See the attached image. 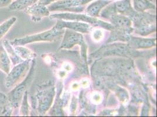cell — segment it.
Listing matches in <instances>:
<instances>
[{"label":"cell","mask_w":157,"mask_h":117,"mask_svg":"<svg viewBox=\"0 0 157 117\" xmlns=\"http://www.w3.org/2000/svg\"><path fill=\"white\" fill-rule=\"evenodd\" d=\"M36 67V58L32 60V63L30 66L28 74L18 85H16L13 89L7 94L10 104L12 105L14 109L20 107L21 100L25 92L27 90L28 86L31 84L34 77Z\"/></svg>","instance_id":"1"},{"label":"cell","mask_w":157,"mask_h":117,"mask_svg":"<svg viewBox=\"0 0 157 117\" xmlns=\"http://www.w3.org/2000/svg\"><path fill=\"white\" fill-rule=\"evenodd\" d=\"M133 21L136 32L145 36L156 31V16L136 10L128 16Z\"/></svg>","instance_id":"2"},{"label":"cell","mask_w":157,"mask_h":117,"mask_svg":"<svg viewBox=\"0 0 157 117\" xmlns=\"http://www.w3.org/2000/svg\"><path fill=\"white\" fill-rule=\"evenodd\" d=\"M63 32V29H59L54 26L51 29L45 32L28 35L20 38H15L10 41V42L13 45L24 46L38 42H52L59 38Z\"/></svg>","instance_id":"3"},{"label":"cell","mask_w":157,"mask_h":117,"mask_svg":"<svg viewBox=\"0 0 157 117\" xmlns=\"http://www.w3.org/2000/svg\"><path fill=\"white\" fill-rule=\"evenodd\" d=\"M51 18H56L58 20L66 21H76L90 24L93 26H100L104 29L113 31L114 29V26L109 23L103 21L99 20L96 17H91L87 14H79L73 13H55L50 16Z\"/></svg>","instance_id":"4"},{"label":"cell","mask_w":157,"mask_h":117,"mask_svg":"<svg viewBox=\"0 0 157 117\" xmlns=\"http://www.w3.org/2000/svg\"><path fill=\"white\" fill-rule=\"evenodd\" d=\"M30 60H24L13 66V68L7 74L5 80V86L7 89H13L25 78L30 68Z\"/></svg>","instance_id":"5"},{"label":"cell","mask_w":157,"mask_h":117,"mask_svg":"<svg viewBox=\"0 0 157 117\" xmlns=\"http://www.w3.org/2000/svg\"><path fill=\"white\" fill-rule=\"evenodd\" d=\"M55 91L53 88L43 89L39 87L36 94L37 111L39 115H43L49 110L52 103Z\"/></svg>","instance_id":"6"},{"label":"cell","mask_w":157,"mask_h":117,"mask_svg":"<svg viewBox=\"0 0 157 117\" xmlns=\"http://www.w3.org/2000/svg\"><path fill=\"white\" fill-rule=\"evenodd\" d=\"M131 48L130 46L124 44H114L108 45L99 49L98 51L92 53V56L98 58L101 56H106L110 55H131L136 54V53L131 52Z\"/></svg>","instance_id":"7"},{"label":"cell","mask_w":157,"mask_h":117,"mask_svg":"<svg viewBox=\"0 0 157 117\" xmlns=\"http://www.w3.org/2000/svg\"><path fill=\"white\" fill-rule=\"evenodd\" d=\"M48 8L51 11L79 13L83 11L85 6H82L80 0H59L48 6Z\"/></svg>","instance_id":"8"},{"label":"cell","mask_w":157,"mask_h":117,"mask_svg":"<svg viewBox=\"0 0 157 117\" xmlns=\"http://www.w3.org/2000/svg\"><path fill=\"white\" fill-rule=\"evenodd\" d=\"M55 27L59 29H64L65 28H67L73 31L83 33H88L92 31V27L89 24L76 21H69L59 20Z\"/></svg>","instance_id":"9"},{"label":"cell","mask_w":157,"mask_h":117,"mask_svg":"<svg viewBox=\"0 0 157 117\" xmlns=\"http://www.w3.org/2000/svg\"><path fill=\"white\" fill-rule=\"evenodd\" d=\"M83 44H85L84 39L81 33L67 29L60 46V49H71L76 45L81 46Z\"/></svg>","instance_id":"10"},{"label":"cell","mask_w":157,"mask_h":117,"mask_svg":"<svg viewBox=\"0 0 157 117\" xmlns=\"http://www.w3.org/2000/svg\"><path fill=\"white\" fill-rule=\"evenodd\" d=\"M24 11L31 17V19L33 22H38L43 18L48 17L50 13L48 7L38 2L27 8L24 9Z\"/></svg>","instance_id":"11"},{"label":"cell","mask_w":157,"mask_h":117,"mask_svg":"<svg viewBox=\"0 0 157 117\" xmlns=\"http://www.w3.org/2000/svg\"><path fill=\"white\" fill-rule=\"evenodd\" d=\"M113 22V25L114 29L124 31L128 33H130L133 31V28L132 27L131 20L127 16L116 13L111 16L109 18Z\"/></svg>","instance_id":"12"},{"label":"cell","mask_w":157,"mask_h":117,"mask_svg":"<svg viewBox=\"0 0 157 117\" xmlns=\"http://www.w3.org/2000/svg\"><path fill=\"white\" fill-rule=\"evenodd\" d=\"M155 39H145L130 36L128 42L129 46L133 49H148L156 45Z\"/></svg>","instance_id":"13"},{"label":"cell","mask_w":157,"mask_h":117,"mask_svg":"<svg viewBox=\"0 0 157 117\" xmlns=\"http://www.w3.org/2000/svg\"><path fill=\"white\" fill-rule=\"evenodd\" d=\"M92 2L85 10L87 15L93 17H98L101 11L111 3V2L107 0H94V1H93Z\"/></svg>","instance_id":"14"},{"label":"cell","mask_w":157,"mask_h":117,"mask_svg":"<svg viewBox=\"0 0 157 117\" xmlns=\"http://www.w3.org/2000/svg\"><path fill=\"white\" fill-rule=\"evenodd\" d=\"M13 110L14 108L10 104L7 95L0 91V116H11Z\"/></svg>","instance_id":"15"},{"label":"cell","mask_w":157,"mask_h":117,"mask_svg":"<svg viewBox=\"0 0 157 117\" xmlns=\"http://www.w3.org/2000/svg\"><path fill=\"white\" fill-rule=\"evenodd\" d=\"M114 2L117 13L128 17L135 10L132 7L131 0H118Z\"/></svg>","instance_id":"16"},{"label":"cell","mask_w":157,"mask_h":117,"mask_svg":"<svg viewBox=\"0 0 157 117\" xmlns=\"http://www.w3.org/2000/svg\"><path fill=\"white\" fill-rule=\"evenodd\" d=\"M2 45L6 49L7 54L11 60V63L13 66L17 65L24 61L18 55L13 48V46L10 43V40H8V39L3 40L2 42Z\"/></svg>","instance_id":"17"},{"label":"cell","mask_w":157,"mask_h":117,"mask_svg":"<svg viewBox=\"0 0 157 117\" xmlns=\"http://www.w3.org/2000/svg\"><path fill=\"white\" fill-rule=\"evenodd\" d=\"M11 69V62L2 45H0V70L8 74Z\"/></svg>","instance_id":"18"},{"label":"cell","mask_w":157,"mask_h":117,"mask_svg":"<svg viewBox=\"0 0 157 117\" xmlns=\"http://www.w3.org/2000/svg\"><path fill=\"white\" fill-rule=\"evenodd\" d=\"M39 0H13L9 6L10 11H21L32 6Z\"/></svg>","instance_id":"19"},{"label":"cell","mask_w":157,"mask_h":117,"mask_svg":"<svg viewBox=\"0 0 157 117\" xmlns=\"http://www.w3.org/2000/svg\"><path fill=\"white\" fill-rule=\"evenodd\" d=\"M11 43V42H10ZM14 49L23 60L31 61L33 58H36V53L30 50L29 49L22 45H13Z\"/></svg>","instance_id":"20"},{"label":"cell","mask_w":157,"mask_h":117,"mask_svg":"<svg viewBox=\"0 0 157 117\" xmlns=\"http://www.w3.org/2000/svg\"><path fill=\"white\" fill-rule=\"evenodd\" d=\"M134 9L138 12H145L148 9H155V6L150 0H132Z\"/></svg>","instance_id":"21"},{"label":"cell","mask_w":157,"mask_h":117,"mask_svg":"<svg viewBox=\"0 0 157 117\" xmlns=\"http://www.w3.org/2000/svg\"><path fill=\"white\" fill-rule=\"evenodd\" d=\"M17 21V17H12L0 24V40L7 34Z\"/></svg>","instance_id":"22"},{"label":"cell","mask_w":157,"mask_h":117,"mask_svg":"<svg viewBox=\"0 0 157 117\" xmlns=\"http://www.w3.org/2000/svg\"><path fill=\"white\" fill-rule=\"evenodd\" d=\"M20 116H29L30 113V107L28 103V92L26 90L20 104Z\"/></svg>","instance_id":"23"},{"label":"cell","mask_w":157,"mask_h":117,"mask_svg":"<svg viewBox=\"0 0 157 117\" xmlns=\"http://www.w3.org/2000/svg\"><path fill=\"white\" fill-rule=\"evenodd\" d=\"M13 0H0V8L4 7H9L13 2Z\"/></svg>","instance_id":"24"},{"label":"cell","mask_w":157,"mask_h":117,"mask_svg":"<svg viewBox=\"0 0 157 117\" xmlns=\"http://www.w3.org/2000/svg\"><path fill=\"white\" fill-rule=\"evenodd\" d=\"M57 1H59V0H39L38 1V2L39 4L47 6H49V4H52L54 2H56Z\"/></svg>","instance_id":"25"},{"label":"cell","mask_w":157,"mask_h":117,"mask_svg":"<svg viewBox=\"0 0 157 117\" xmlns=\"http://www.w3.org/2000/svg\"><path fill=\"white\" fill-rule=\"evenodd\" d=\"M97 31L95 32H94L93 34V36L94 37V39L95 40H100L101 37H102L103 36H99V35H102L103 33L101 31H100V30H96Z\"/></svg>","instance_id":"26"},{"label":"cell","mask_w":157,"mask_h":117,"mask_svg":"<svg viewBox=\"0 0 157 117\" xmlns=\"http://www.w3.org/2000/svg\"><path fill=\"white\" fill-rule=\"evenodd\" d=\"M107 1H110V2H114V1H118V0H107Z\"/></svg>","instance_id":"27"},{"label":"cell","mask_w":157,"mask_h":117,"mask_svg":"<svg viewBox=\"0 0 157 117\" xmlns=\"http://www.w3.org/2000/svg\"><path fill=\"white\" fill-rule=\"evenodd\" d=\"M150 1H152V0H150Z\"/></svg>","instance_id":"28"}]
</instances>
